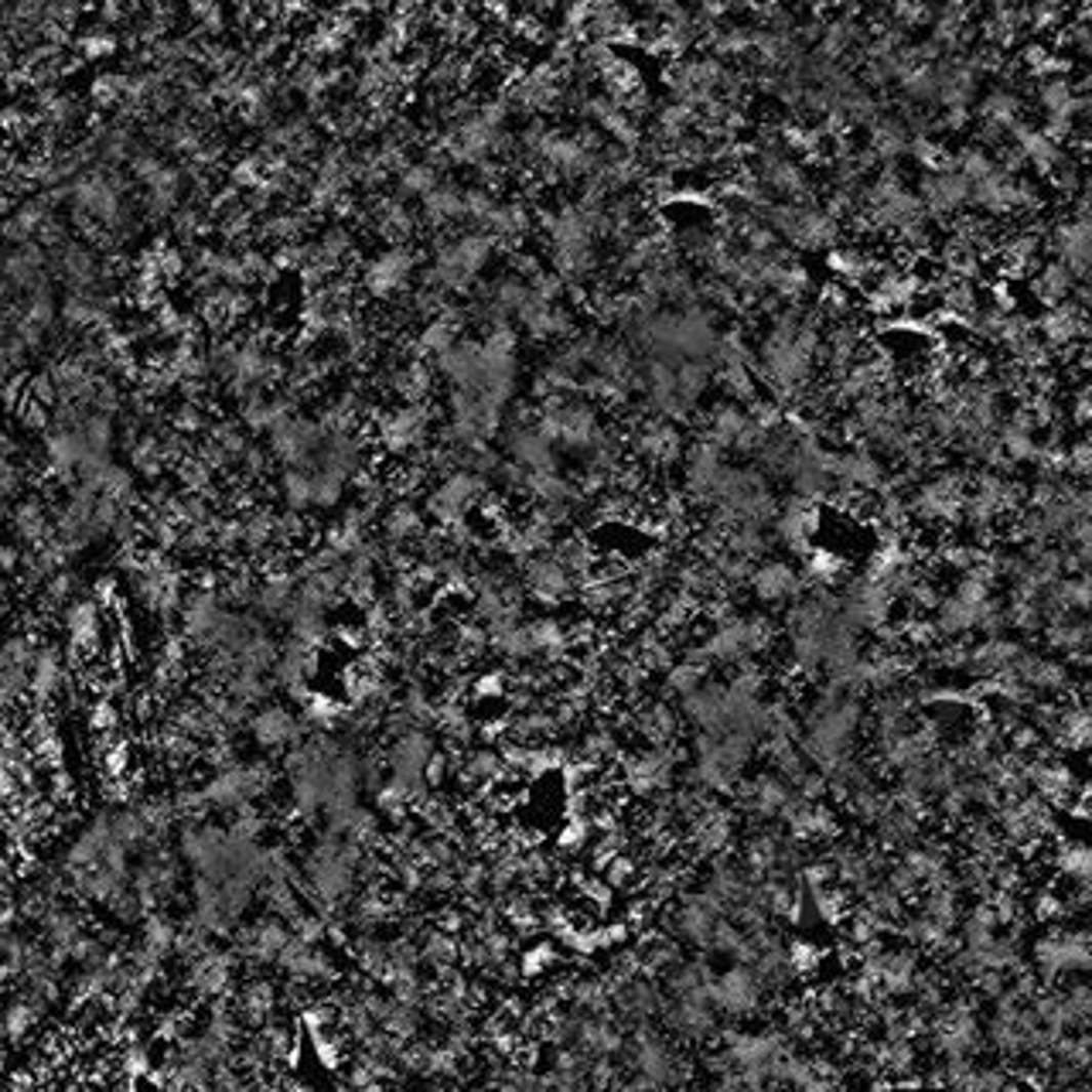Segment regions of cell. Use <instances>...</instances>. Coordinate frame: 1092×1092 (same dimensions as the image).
I'll list each match as a JSON object with an SVG mask.
<instances>
[{
    "instance_id": "1",
    "label": "cell",
    "mask_w": 1092,
    "mask_h": 1092,
    "mask_svg": "<svg viewBox=\"0 0 1092 1092\" xmlns=\"http://www.w3.org/2000/svg\"><path fill=\"white\" fill-rule=\"evenodd\" d=\"M747 580H752L755 595H758V598H765V601H782V598H793L796 591H799V577H796V570H793V567H785V564H765V567H758L755 574L747 577Z\"/></svg>"
},
{
    "instance_id": "2",
    "label": "cell",
    "mask_w": 1092,
    "mask_h": 1092,
    "mask_svg": "<svg viewBox=\"0 0 1092 1092\" xmlns=\"http://www.w3.org/2000/svg\"><path fill=\"white\" fill-rule=\"evenodd\" d=\"M925 202H929L932 209H956V205L970 202V181H966L960 171L932 174V178L925 181Z\"/></svg>"
}]
</instances>
